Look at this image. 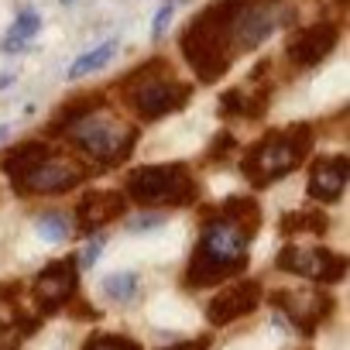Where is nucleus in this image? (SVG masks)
I'll return each instance as SVG.
<instances>
[{
  "label": "nucleus",
  "mask_w": 350,
  "mask_h": 350,
  "mask_svg": "<svg viewBox=\"0 0 350 350\" xmlns=\"http://www.w3.org/2000/svg\"><path fill=\"white\" fill-rule=\"evenodd\" d=\"M333 45H336V28H333V25H312V28H306L302 35L292 38L288 55H292V62H299V66H316V62H323V59L333 52Z\"/></svg>",
  "instance_id": "obj_13"
},
{
  "label": "nucleus",
  "mask_w": 350,
  "mask_h": 350,
  "mask_svg": "<svg viewBox=\"0 0 350 350\" xmlns=\"http://www.w3.org/2000/svg\"><path fill=\"white\" fill-rule=\"evenodd\" d=\"M4 168L14 175V186L21 193H66L72 189L79 179H83V168L72 161V158H62V154H52L45 144H28V148H18Z\"/></svg>",
  "instance_id": "obj_2"
},
{
  "label": "nucleus",
  "mask_w": 350,
  "mask_h": 350,
  "mask_svg": "<svg viewBox=\"0 0 350 350\" xmlns=\"http://www.w3.org/2000/svg\"><path fill=\"white\" fill-rule=\"evenodd\" d=\"M189 96V86L168 79L165 72L154 76V69H141V76H134L127 83V100L134 103V110L148 120L154 117H165L172 110H179Z\"/></svg>",
  "instance_id": "obj_6"
},
{
  "label": "nucleus",
  "mask_w": 350,
  "mask_h": 350,
  "mask_svg": "<svg viewBox=\"0 0 350 350\" xmlns=\"http://www.w3.org/2000/svg\"><path fill=\"white\" fill-rule=\"evenodd\" d=\"M282 271H295L312 282H340L347 271V258L326 251V247H285L278 254Z\"/></svg>",
  "instance_id": "obj_8"
},
{
  "label": "nucleus",
  "mask_w": 350,
  "mask_h": 350,
  "mask_svg": "<svg viewBox=\"0 0 350 350\" xmlns=\"http://www.w3.org/2000/svg\"><path fill=\"white\" fill-rule=\"evenodd\" d=\"M21 329L11 326V323H0V350H18L21 347Z\"/></svg>",
  "instance_id": "obj_20"
},
{
  "label": "nucleus",
  "mask_w": 350,
  "mask_h": 350,
  "mask_svg": "<svg viewBox=\"0 0 350 350\" xmlns=\"http://www.w3.org/2000/svg\"><path fill=\"white\" fill-rule=\"evenodd\" d=\"M127 193L148 206H179L193 200L196 186L183 165H144L127 175Z\"/></svg>",
  "instance_id": "obj_5"
},
{
  "label": "nucleus",
  "mask_w": 350,
  "mask_h": 350,
  "mask_svg": "<svg viewBox=\"0 0 350 350\" xmlns=\"http://www.w3.org/2000/svg\"><path fill=\"white\" fill-rule=\"evenodd\" d=\"M76 292V265L72 261H52L38 278H35V299L42 302V309H59L72 299Z\"/></svg>",
  "instance_id": "obj_9"
},
{
  "label": "nucleus",
  "mask_w": 350,
  "mask_h": 350,
  "mask_svg": "<svg viewBox=\"0 0 350 350\" xmlns=\"http://www.w3.org/2000/svg\"><path fill=\"white\" fill-rule=\"evenodd\" d=\"M312 137L306 127H292V131H282V134H271L265 137L244 161V172L247 179L254 186H268L275 179H282V175H288L309 151Z\"/></svg>",
  "instance_id": "obj_3"
},
{
  "label": "nucleus",
  "mask_w": 350,
  "mask_h": 350,
  "mask_svg": "<svg viewBox=\"0 0 350 350\" xmlns=\"http://www.w3.org/2000/svg\"><path fill=\"white\" fill-rule=\"evenodd\" d=\"M8 137V127H0V141H4Z\"/></svg>",
  "instance_id": "obj_26"
},
{
  "label": "nucleus",
  "mask_w": 350,
  "mask_h": 350,
  "mask_svg": "<svg viewBox=\"0 0 350 350\" xmlns=\"http://www.w3.org/2000/svg\"><path fill=\"white\" fill-rule=\"evenodd\" d=\"M100 292L110 302H131L137 295V275L134 271H113L100 282Z\"/></svg>",
  "instance_id": "obj_16"
},
{
  "label": "nucleus",
  "mask_w": 350,
  "mask_h": 350,
  "mask_svg": "<svg viewBox=\"0 0 350 350\" xmlns=\"http://www.w3.org/2000/svg\"><path fill=\"white\" fill-rule=\"evenodd\" d=\"M275 302L292 316V323L302 333H312L316 323L329 312V299L319 295V292H288V288H282V292H275Z\"/></svg>",
  "instance_id": "obj_12"
},
{
  "label": "nucleus",
  "mask_w": 350,
  "mask_h": 350,
  "mask_svg": "<svg viewBox=\"0 0 350 350\" xmlns=\"http://www.w3.org/2000/svg\"><path fill=\"white\" fill-rule=\"evenodd\" d=\"M275 31V11L265 0H237V11L227 18V38L234 49H254Z\"/></svg>",
  "instance_id": "obj_7"
},
{
  "label": "nucleus",
  "mask_w": 350,
  "mask_h": 350,
  "mask_svg": "<svg viewBox=\"0 0 350 350\" xmlns=\"http://www.w3.org/2000/svg\"><path fill=\"white\" fill-rule=\"evenodd\" d=\"M168 21H172V4H168V8H161V11L154 14V25H151V38H161V35H165V28H168Z\"/></svg>",
  "instance_id": "obj_22"
},
{
  "label": "nucleus",
  "mask_w": 350,
  "mask_h": 350,
  "mask_svg": "<svg viewBox=\"0 0 350 350\" xmlns=\"http://www.w3.org/2000/svg\"><path fill=\"white\" fill-rule=\"evenodd\" d=\"M35 227H38V237L49 241V244H59V241L69 237V224H66L62 213H45V217H38Z\"/></svg>",
  "instance_id": "obj_17"
},
{
  "label": "nucleus",
  "mask_w": 350,
  "mask_h": 350,
  "mask_svg": "<svg viewBox=\"0 0 350 350\" xmlns=\"http://www.w3.org/2000/svg\"><path fill=\"white\" fill-rule=\"evenodd\" d=\"M347 175H350V161L343 154H333V158L316 161V168L309 175V196L319 200V203H336L343 196Z\"/></svg>",
  "instance_id": "obj_11"
},
{
  "label": "nucleus",
  "mask_w": 350,
  "mask_h": 350,
  "mask_svg": "<svg viewBox=\"0 0 350 350\" xmlns=\"http://www.w3.org/2000/svg\"><path fill=\"white\" fill-rule=\"evenodd\" d=\"M113 52H117V42H103V45H96L93 52L79 55V59L69 66V79H83V76H90V72H100V69L113 59Z\"/></svg>",
  "instance_id": "obj_15"
},
{
  "label": "nucleus",
  "mask_w": 350,
  "mask_h": 350,
  "mask_svg": "<svg viewBox=\"0 0 350 350\" xmlns=\"http://www.w3.org/2000/svg\"><path fill=\"white\" fill-rule=\"evenodd\" d=\"M83 350H141L134 340H124V336H93Z\"/></svg>",
  "instance_id": "obj_18"
},
{
  "label": "nucleus",
  "mask_w": 350,
  "mask_h": 350,
  "mask_svg": "<svg viewBox=\"0 0 350 350\" xmlns=\"http://www.w3.org/2000/svg\"><path fill=\"white\" fill-rule=\"evenodd\" d=\"M62 4H72V0H62Z\"/></svg>",
  "instance_id": "obj_27"
},
{
  "label": "nucleus",
  "mask_w": 350,
  "mask_h": 350,
  "mask_svg": "<svg viewBox=\"0 0 350 350\" xmlns=\"http://www.w3.org/2000/svg\"><path fill=\"white\" fill-rule=\"evenodd\" d=\"M38 28H42V18H38L35 11H25V14L18 18V25H14V35H21V38H31Z\"/></svg>",
  "instance_id": "obj_19"
},
{
  "label": "nucleus",
  "mask_w": 350,
  "mask_h": 350,
  "mask_svg": "<svg viewBox=\"0 0 350 350\" xmlns=\"http://www.w3.org/2000/svg\"><path fill=\"white\" fill-rule=\"evenodd\" d=\"M210 347V340L203 336V340H189V343H175V347H165V350H206Z\"/></svg>",
  "instance_id": "obj_24"
},
{
  "label": "nucleus",
  "mask_w": 350,
  "mask_h": 350,
  "mask_svg": "<svg viewBox=\"0 0 350 350\" xmlns=\"http://www.w3.org/2000/svg\"><path fill=\"white\" fill-rule=\"evenodd\" d=\"M25 42H28V38H21V35H14V31H11V35L4 38V52H21V49H25Z\"/></svg>",
  "instance_id": "obj_25"
},
{
  "label": "nucleus",
  "mask_w": 350,
  "mask_h": 350,
  "mask_svg": "<svg viewBox=\"0 0 350 350\" xmlns=\"http://www.w3.org/2000/svg\"><path fill=\"white\" fill-rule=\"evenodd\" d=\"M258 227V210L254 203H230V210L217 220H210L203 227V237H200V247L193 254V265H189V285H213L220 278H230L244 268V258H247V244H251V234Z\"/></svg>",
  "instance_id": "obj_1"
},
{
  "label": "nucleus",
  "mask_w": 350,
  "mask_h": 350,
  "mask_svg": "<svg viewBox=\"0 0 350 350\" xmlns=\"http://www.w3.org/2000/svg\"><path fill=\"white\" fill-rule=\"evenodd\" d=\"M165 220L161 217H137V220H131L127 227L134 230V234H141V230H154V227H161Z\"/></svg>",
  "instance_id": "obj_23"
},
{
  "label": "nucleus",
  "mask_w": 350,
  "mask_h": 350,
  "mask_svg": "<svg viewBox=\"0 0 350 350\" xmlns=\"http://www.w3.org/2000/svg\"><path fill=\"white\" fill-rule=\"evenodd\" d=\"M69 134L83 151H90L96 161H107V165L120 161L134 144V127H127L120 117H113L107 110L79 113L76 124L69 127Z\"/></svg>",
  "instance_id": "obj_4"
},
{
  "label": "nucleus",
  "mask_w": 350,
  "mask_h": 350,
  "mask_svg": "<svg viewBox=\"0 0 350 350\" xmlns=\"http://www.w3.org/2000/svg\"><path fill=\"white\" fill-rule=\"evenodd\" d=\"M120 213H124V196L120 193H90L79 203V224L86 230H93V227H100V224H107Z\"/></svg>",
  "instance_id": "obj_14"
},
{
  "label": "nucleus",
  "mask_w": 350,
  "mask_h": 350,
  "mask_svg": "<svg viewBox=\"0 0 350 350\" xmlns=\"http://www.w3.org/2000/svg\"><path fill=\"white\" fill-rule=\"evenodd\" d=\"M258 302H261V285H258V282H241V285L224 288V292L210 302L206 316H210V323L224 326V323H230V319H237V316L254 312Z\"/></svg>",
  "instance_id": "obj_10"
},
{
  "label": "nucleus",
  "mask_w": 350,
  "mask_h": 350,
  "mask_svg": "<svg viewBox=\"0 0 350 350\" xmlns=\"http://www.w3.org/2000/svg\"><path fill=\"white\" fill-rule=\"evenodd\" d=\"M103 244H107V237H103V234H96V237H93V241L86 244V251L79 254V265H83V268H90V265H93V261L100 258V251H103Z\"/></svg>",
  "instance_id": "obj_21"
}]
</instances>
